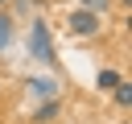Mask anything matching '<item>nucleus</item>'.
<instances>
[{
	"mask_svg": "<svg viewBox=\"0 0 132 124\" xmlns=\"http://www.w3.org/2000/svg\"><path fill=\"white\" fill-rule=\"evenodd\" d=\"M29 50H33V58L37 62H58L54 58V41H50V29H45V21H33V29H29Z\"/></svg>",
	"mask_w": 132,
	"mask_h": 124,
	"instance_id": "f257e3e1",
	"label": "nucleus"
},
{
	"mask_svg": "<svg viewBox=\"0 0 132 124\" xmlns=\"http://www.w3.org/2000/svg\"><path fill=\"white\" fill-rule=\"evenodd\" d=\"M66 29H70L74 37H91V33H99V12H91V8H74V12L66 17Z\"/></svg>",
	"mask_w": 132,
	"mask_h": 124,
	"instance_id": "f03ea898",
	"label": "nucleus"
},
{
	"mask_svg": "<svg viewBox=\"0 0 132 124\" xmlns=\"http://www.w3.org/2000/svg\"><path fill=\"white\" fill-rule=\"evenodd\" d=\"M29 91H33L37 99H54V95H58V83H54V79H29Z\"/></svg>",
	"mask_w": 132,
	"mask_h": 124,
	"instance_id": "7ed1b4c3",
	"label": "nucleus"
},
{
	"mask_svg": "<svg viewBox=\"0 0 132 124\" xmlns=\"http://www.w3.org/2000/svg\"><path fill=\"white\" fill-rule=\"evenodd\" d=\"M8 45H12V17L0 12V50H8Z\"/></svg>",
	"mask_w": 132,
	"mask_h": 124,
	"instance_id": "20e7f679",
	"label": "nucleus"
},
{
	"mask_svg": "<svg viewBox=\"0 0 132 124\" xmlns=\"http://www.w3.org/2000/svg\"><path fill=\"white\" fill-rule=\"evenodd\" d=\"M95 83H99V91H111V87L120 83V74H116V70H99V79H95Z\"/></svg>",
	"mask_w": 132,
	"mask_h": 124,
	"instance_id": "39448f33",
	"label": "nucleus"
},
{
	"mask_svg": "<svg viewBox=\"0 0 132 124\" xmlns=\"http://www.w3.org/2000/svg\"><path fill=\"white\" fill-rule=\"evenodd\" d=\"M111 91H116V103H124V107L132 103V83H116Z\"/></svg>",
	"mask_w": 132,
	"mask_h": 124,
	"instance_id": "423d86ee",
	"label": "nucleus"
},
{
	"mask_svg": "<svg viewBox=\"0 0 132 124\" xmlns=\"http://www.w3.org/2000/svg\"><path fill=\"white\" fill-rule=\"evenodd\" d=\"M54 116H58V103L50 99V103H41V107H37V116H33V120L41 124V120H54Z\"/></svg>",
	"mask_w": 132,
	"mask_h": 124,
	"instance_id": "0eeeda50",
	"label": "nucleus"
},
{
	"mask_svg": "<svg viewBox=\"0 0 132 124\" xmlns=\"http://www.w3.org/2000/svg\"><path fill=\"white\" fill-rule=\"evenodd\" d=\"M78 4H82V8H91V12H103V8H107V0H78Z\"/></svg>",
	"mask_w": 132,
	"mask_h": 124,
	"instance_id": "6e6552de",
	"label": "nucleus"
},
{
	"mask_svg": "<svg viewBox=\"0 0 132 124\" xmlns=\"http://www.w3.org/2000/svg\"><path fill=\"white\" fill-rule=\"evenodd\" d=\"M124 4H128V0H124Z\"/></svg>",
	"mask_w": 132,
	"mask_h": 124,
	"instance_id": "1a4fd4ad",
	"label": "nucleus"
},
{
	"mask_svg": "<svg viewBox=\"0 0 132 124\" xmlns=\"http://www.w3.org/2000/svg\"><path fill=\"white\" fill-rule=\"evenodd\" d=\"M0 4H4V0H0Z\"/></svg>",
	"mask_w": 132,
	"mask_h": 124,
	"instance_id": "9d476101",
	"label": "nucleus"
}]
</instances>
